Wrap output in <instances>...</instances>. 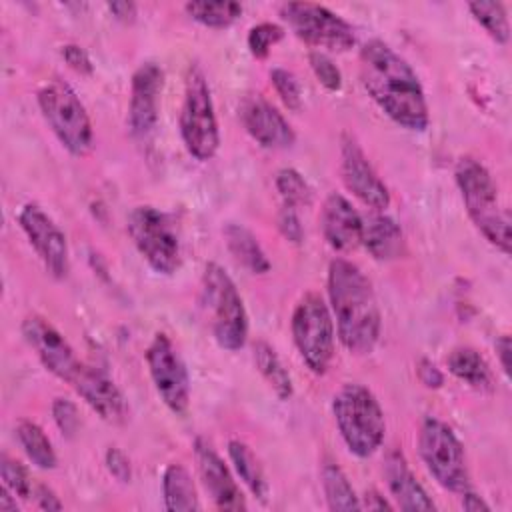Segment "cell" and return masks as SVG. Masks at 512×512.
I'll list each match as a JSON object with an SVG mask.
<instances>
[{
	"label": "cell",
	"mask_w": 512,
	"mask_h": 512,
	"mask_svg": "<svg viewBox=\"0 0 512 512\" xmlns=\"http://www.w3.org/2000/svg\"><path fill=\"white\" fill-rule=\"evenodd\" d=\"M360 80L368 96L398 126L422 132L430 116L412 66L386 42L370 40L360 50Z\"/></svg>",
	"instance_id": "6da1fadb"
},
{
	"label": "cell",
	"mask_w": 512,
	"mask_h": 512,
	"mask_svg": "<svg viewBox=\"0 0 512 512\" xmlns=\"http://www.w3.org/2000/svg\"><path fill=\"white\" fill-rule=\"evenodd\" d=\"M328 298L342 346L358 356L370 354L382 330L372 282L354 262L334 258L328 266Z\"/></svg>",
	"instance_id": "7a4b0ae2"
},
{
	"label": "cell",
	"mask_w": 512,
	"mask_h": 512,
	"mask_svg": "<svg viewBox=\"0 0 512 512\" xmlns=\"http://www.w3.org/2000/svg\"><path fill=\"white\" fill-rule=\"evenodd\" d=\"M454 178L472 224L502 254H510V214L500 204L488 168L480 160L464 156L456 162Z\"/></svg>",
	"instance_id": "3957f363"
},
{
	"label": "cell",
	"mask_w": 512,
	"mask_h": 512,
	"mask_svg": "<svg viewBox=\"0 0 512 512\" xmlns=\"http://www.w3.org/2000/svg\"><path fill=\"white\" fill-rule=\"evenodd\" d=\"M332 412L350 454L370 458L382 446L386 420L372 390L358 382L344 384L334 394Z\"/></svg>",
	"instance_id": "277c9868"
},
{
	"label": "cell",
	"mask_w": 512,
	"mask_h": 512,
	"mask_svg": "<svg viewBox=\"0 0 512 512\" xmlns=\"http://www.w3.org/2000/svg\"><path fill=\"white\" fill-rule=\"evenodd\" d=\"M202 302L210 312V326L220 348L236 352L248 338V314L242 296L228 272L208 262L202 274Z\"/></svg>",
	"instance_id": "5b68a950"
},
{
	"label": "cell",
	"mask_w": 512,
	"mask_h": 512,
	"mask_svg": "<svg viewBox=\"0 0 512 512\" xmlns=\"http://www.w3.org/2000/svg\"><path fill=\"white\" fill-rule=\"evenodd\" d=\"M180 136L196 160H210L220 146L218 120L204 70L190 64L184 82V102L180 110Z\"/></svg>",
	"instance_id": "8992f818"
},
{
	"label": "cell",
	"mask_w": 512,
	"mask_h": 512,
	"mask_svg": "<svg viewBox=\"0 0 512 512\" xmlns=\"http://www.w3.org/2000/svg\"><path fill=\"white\" fill-rule=\"evenodd\" d=\"M420 458L432 478L450 492L470 490V474L462 442L454 430L436 416H426L418 432Z\"/></svg>",
	"instance_id": "52a82bcc"
},
{
	"label": "cell",
	"mask_w": 512,
	"mask_h": 512,
	"mask_svg": "<svg viewBox=\"0 0 512 512\" xmlns=\"http://www.w3.org/2000/svg\"><path fill=\"white\" fill-rule=\"evenodd\" d=\"M38 106L60 140L72 156H84L92 148V124L88 112L76 92L60 80L46 84L38 92Z\"/></svg>",
	"instance_id": "ba28073f"
},
{
	"label": "cell",
	"mask_w": 512,
	"mask_h": 512,
	"mask_svg": "<svg viewBox=\"0 0 512 512\" xmlns=\"http://www.w3.org/2000/svg\"><path fill=\"white\" fill-rule=\"evenodd\" d=\"M300 358L314 374H324L334 356V320L320 294H304L290 320Z\"/></svg>",
	"instance_id": "9c48e42d"
},
{
	"label": "cell",
	"mask_w": 512,
	"mask_h": 512,
	"mask_svg": "<svg viewBox=\"0 0 512 512\" xmlns=\"http://www.w3.org/2000/svg\"><path fill=\"white\" fill-rule=\"evenodd\" d=\"M126 230L148 262L158 274H174L180 266V242L170 218L154 206H136L126 222Z\"/></svg>",
	"instance_id": "30bf717a"
},
{
	"label": "cell",
	"mask_w": 512,
	"mask_h": 512,
	"mask_svg": "<svg viewBox=\"0 0 512 512\" xmlns=\"http://www.w3.org/2000/svg\"><path fill=\"white\" fill-rule=\"evenodd\" d=\"M280 16L290 30L310 46L326 48L330 52H346L356 42L354 28L326 6L288 2L280 6Z\"/></svg>",
	"instance_id": "8fae6325"
},
{
	"label": "cell",
	"mask_w": 512,
	"mask_h": 512,
	"mask_svg": "<svg viewBox=\"0 0 512 512\" xmlns=\"http://www.w3.org/2000/svg\"><path fill=\"white\" fill-rule=\"evenodd\" d=\"M146 364L160 400L172 414L184 416L190 406V378L176 346L164 332H158L148 344Z\"/></svg>",
	"instance_id": "7c38bea8"
},
{
	"label": "cell",
	"mask_w": 512,
	"mask_h": 512,
	"mask_svg": "<svg viewBox=\"0 0 512 512\" xmlns=\"http://www.w3.org/2000/svg\"><path fill=\"white\" fill-rule=\"evenodd\" d=\"M18 224L34 246L44 268L54 278H64L70 268L68 242L58 224L34 202H28L18 212Z\"/></svg>",
	"instance_id": "4fadbf2b"
},
{
	"label": "cell",
	"mask_w": 512,
	"mask_h": 512,
	"mask_svg": "<svg viewBox=\"0 0 512 512\" xmlns=\"http://www.w3.org/2000/svg\"><path fill=\"white\" fill-rule=\"evenodd\" d=\"M22 336L48 372L66 382L74 378L82 362L74 356L68 340L46 318L38 314L26 316L22 322Z\"/></svg>",
	"instance_id": "5bb4252c"
},
{
	"label": "cell",
	"mask_w": 512,
	"mask_h": 512,
	"mask_svg": "<svg viewBox=\"0 0 512 512\" xmlns=\"http://www.w3.org/2000/svg\"><path fill=\"white\" fill-rule=\"evenodd\" d=\"M340 158V174L346 188L372 210L388 208L390 192L352 136L342 138Z\"/></svg>",
	"instance_id": "9a60e30c"
},
{
	"label": "cell",
	"mask_w": 512,
	"mask_h": 512,
	"mask_svg": "<svg viewBox=\"0 0 512 512\" xmlns=\"http://www.w3.org/2000/svg\"><path fill=\"white\" fill-rule=\"evenodd\" d=\"M70 386L78 396L108 424H124L128 420V402L120 388L102 370L80 364Z\"/></svg>",
	"instance_id": "2e32d148"
},
{
	"label": "cell",
	"mask_w": 512,
	"mask_h": 512,
	"mask_svg": "<svg viewBox=\"0 0 512 512\" xmlns=\"http://www.w3.org/2000/svg\"><path fill=\"white\" fill-rule=\"evenodd\" d=\"M162 84L164 74L156 62H144L136 68L132 76L128 106V128L134 136H146L154 130Z\"/></svg>",
	"instance_id": "e0dca14e"
},
{
	"label": "cell",
	"mask_w": 512,
	"mask_h": 512,
	"mask_svg": "<svg viewBox=\"0 0 512 512\" xmlns=\"http://www.w3.org/2000/svg\"><path fill=\"white\" fill-rule=\"evenodd\" d=\"M194 456H196L200 478L214 506L220 510H232V512L246 510L244 494L236 484L232 472L228 470L224 460L218 456V452L204 438L194 440Z\"/></svg>",
	"instance_id": "ac0fdd59"
},
{
	"label": "cell",
	"mask_w": 512,
	"mask_h": 512,
	"mask_svg": "<svg viewBox=\"0 0 512 512\" xmlns=\"http://www.w3.org/2000/svg\"><path fill=\"white\" fill-rule=\"evenodd\" d=\"M240 118L246 132L264 148H290L296 140L286 118L260 94H250L240 104Z\"/></svg>",
	"instance_id": "d6986e66"
},
{
	"label": "cell",
	"mask_w": 512,
	"mask_h": 512,
	"mask_svg": "<svg viewBox=\"0 0 512 512\" xmlns=\"http://www.w3.org/2000/svg\"><path fill=\"white\" fill-rule=\"evenodd\" d=\"M320 228L324 240L338 252H350L362 244L364 220L342 194L334 192L324 200Z\"/></svg>",
	"instance_id": "ffe728a7"
},
{
	"label": "cell",
	"mask_w": 512,
	"mask_h": 512,
	"mask_svg": "<svg viewBox=\"0 0 512 512\" xmlns=\"http://www.w3.org/2000/svg\"><path fill=\"white\" fill-rule=\"evenodd\" d=\"M384 478L392 498L396 500L398 508L408 512L420 510H434V502L426 494L424 486L412 474L404 454L400 450H390L384 460Z\"/></svg>",
	"instance_id": "44dd1931"
},
{
	"label": "cell",
	"mask_w": 512,
	"mask_h": 512,
	"mask_svg": "<svg viewBox=\"0 0 512 512\" xmlns=\"http://www.w3.org/2000/svg\"><path fill=\"white\" fill-rule=\"evenodd\" d=\"M362 244L376 260H394L404 254L402 228L386 214H374L364 220Z\"/></svg>",
	"instance_id": "7402d4cb"
},
{
	"label": "cell",
	"mask_w": 512,
	"mask_h": 512,
	"mask_svg": "<svg viewBox=\"0 0 512 512\" xmlns=\"http://www.w3.org/2000/svg\"><path fill=\"white\" fill-rule=\"evenodd\" d=\"M446 366L452 376H456L460 382L468 384L470 388L490 392L494 388V378L488 362L484 356L470 348V346H458L446 356Z\"/></svg>",
	"instance_id": "603a6c76"
},
{
	"label": "cell",
	"mask_w": 512,
	"mask_h": 512,
	"mask_svg": "<svg viewBox=\"0 0 512 512\" xmlns=\"http://www.w3.org/2000/svg\"><path fill=\"white\" fill-rule=\"evenodd\" d=\"M162 496H164V506L170 512L200 510V500H198V492L192 482V476L178 462L168 464L162 474Z\"/></svg>",
	"instance_id": "cb8c5ba5"
},
{
	"label": "cell",
	"mask_w": 512,
	"mask_h": 512,
	"mask_svg": "<svg viewBox=\"0 0 512 512\" xmlns=\"http://www.w3.org/2000/svg\"><path fill=\"white\" fill-rule=\"evenodd\" d=\"M224 238L230 254L252 274H266L270 270V260L266 258L256 236L242 224L230 222L224 228Z\"/></svg>",
	"instance_id": "d4e9b609"
},
{
	"label": "cell",
	"mask_w": 512,
	"mask_h": 512,
	"mask_svg": "<svg viewBox=\"0 0 512 512\" xmlns=\"http://www.w3.org/2000/svg\"><path fill=\"white\" fill-rule=\"evenodd\" d=\"M228 456L230 462L238 474V478L244 482V486L260 500L266 502V496L270 492L268 480L264 476V470L254 456V452L240 440H230L228 442Z\"/></svg>",
	"instance_id": "484cf974"
},
{
	"label": "cell",
	"mask_w": 512,
	"mask_h": 512,
	"mask_svg": "<svg viewBox=\"0 0 512 512\" xmlns=\"http://www.w3.org/2000/svg\"><path fill=\"white\" fill-rule=\"evenodd\" d=\"M320 478H322V488H324V496H326V502H328L330 510L350 512V510H360L362 508L348 476L344 474V470L336 462L326 460L322 464Z\"/></svg>",
	"instance_id": "4316f807"
},
{
	"label": "cell",
	"mask_w": 512,
	"mask_h": 512,
	"mask_svg": "<svg viewBox=\"0 0 512 512\" xmlns=\"http://www.w3.org/2000/svg\"><path fill=\"white\" fill-rule=\"evenodd\" d=\"M254 364L258 368V372L262 374V378L268 382V386L276 392V396L280 400H288L292 396V392H294L292 376L284 368L280 356L276 354V350L268 342L258 340L254 344Z\"/></svg>",
	"instance_id": "83f0119b"
},
{
	"label": "cell",
	"mask_w": 512,
	"mask_h": 512,
	"mask_svg": "<svg viewBox=\"0 0 512 512\" xmlns=\"http://www.w3.org/2000/svg\"><path fill=\"white\" fill-rule=\"evenodd\" d=\"M16 436L18 442L22 446V450L26 452L28 460L42 468V470H52L58 464L56 452L52 448V442L48 440V436L44 434V430L32 422V420H22L16 428Z\"/></svg>",
	"instance_id": "f1b7e54d"
},
{
	"label": "cell",
	"mask_w": 512,
	"mask_h": 512,
	"mask_svg": "<svg viewBox=\"0 0 512 512\" xmlns=\"http://www.w3.org/2000/svg\"><path fill=\"white\" fill-rule=\"evenodd\" d=\"M184 10L192 20H196L202 26H208V28H228L242 14V6L238 2H232V0L186 2Z\"/></svg>",
	"instance_id": "f546056e"
},
{
	"label": "cell",
	"mask_w": 512,
	"mask_h": 512,
	"mask_svg": "<svg viewBox=\"0 0 512 512\" xmlns=\"http://www.w3.org/2000/svg\"><path fill=\"white\" fill-rule=\"evenodd\" d=\"M468 10L472 12L474 20L488 32L492 40L498 44H506L510 38V26L506 8L500 2H470Z\"/></svg>",
	"instance_id": "4dcf8cb0"
},
{
	"label": "cell",
	"mask_w": 512,
	"mask_h": 512,
	"mask_svg": "<svg viewBox=\"0 0 512 512\" xmlns=\"http://www.w3.org/2000/svg\"><path fill=\"white\" fill-rule=\"evenodd\" d=\"M274 184H276V190H278L284 206L294 208V210H298L302 206H310L312 188L308 186V182L304 180V176L298 170H294V168L278 170Z\"/></svg>",
	"instance_id": "1f68e13d"
},
{
	"label": "cell",
	"mask_w": 512,
	"mask_h": 512,
	"mask_svg": "<svg viewBox=\"0 0 512 512\" xmlns=\"http://www.w3.org/2000/svg\"><path fill=\"white\" fill-rule=\"evenodd\" d=\"M0 476H2V484L14 496H18L22 500L34 496V486H32V480L28 476V470L18 460L2 454L0 456Z\"/></svg>",
	"instance_id": "d6a6232c"
},
{
	"label": "cell",
	"mask_w": 512,
	"mask_h": 512,
	"mask_svg": "<svg viewBox=\"0 0 512 512\" xmlns=\"http://www.w3.org/2000/svg\"><path fill=\"white\" fill-rule=\"evenodd\" d=\"M284 38V28L274 22H260L250 28L248 32V50L254 58H266L274 44H278Z\"/></svg>",
	"instance_id": "836d02e7"
},
{
	"label": "cell",
	"mask_w": 512,
	"mask_h": 512,
	"mask_svg": "<svg viewBox=\"0 0 512 512\" xmlns=\"http://www.w3.org/2000/svg\"><path fill=\"white\" fill-rule=\"evenodd\" d=\"M270 80H272V86H274L276 94L284 102V106L288 110H300V106H302V88H300V82L294 76V72H290L286 68H274L270 72Z\"/></svg>",
	"instance_id": "e575fe53"
},
{
	"label": "cell",
	"mask_w": 512,
	"mask_h": 512,
	"mask_svg": "<svg viewBox=\"0 0 512 512\" xmlns=\"http://www.w3.org/2000/svg\"><path fill=\"white\" fill-rule=\"evenodd\" d=\"M308 62H310V68L314 72V76L318 78V82L330 90V92H336L342 88V74L338 70V66L332 62V58L320 50H312L308 54Z\"/></svg>",
	"instance_id": "d590c367"
},
{
	"label": "cell",
	"mask_w": 512,
	"mask_h": 512,
	"mask_svg": "<svg viewBox=\"0 0 512 512\" xmlns=\"http://www.w3.org/2000/svg\"><path fill=\"white\" fill-rule=\"evenodd\" d=\"M52 418L58 426V430L66 436V438H74L78 428H80V416H78V408L72 400L68 398H56L52 402Z\"/></svg>",
	"instance_id": "8d00e7d4"
},
{
	"label": "cell",
	"mask_w": 512,
	"mask_h": 512,
	"mask_svg": "<svg viewBox=\"0 0 512 512\" xmlns=\"http://www.w3.org/2000/svg\"><path fill=\"white\" fill-rule=\"evenodd\" d=\"M104 462H106L108 472H110L118 482H124V484L130 482V478H132V466H130L128 456H126L120 448H116V446L108 448V450H106V456H104Z\"/></svg>",
	"instance_id": "74e56055"
},
{
	"label": "cell",
	"mask_w": 512,
	"mask_h": 512,
	"mask_svg": "<svg viewBox=\"0 0 512 512\" xmlns=\"http://www.w3.org/2000/svg\"><path fill=\"white\" fill-rule=\"evenodd\" d=\"M278 228L284 234V238L294 244H300L304 238V230H302L298 212L294 208L282 206V210L278 212Z\"/></svg>",
	"instance_id": "f35d334b"
},
{
	"label": "cell",
	"mask_w": 512,
	"mask_h": 512,
	"mask_svg": "<svg viewBox=\"0 0 512 512\" xmlns=\"http://www.w3.org/2000/svg\"><path fill=\"white\" fill-rule=\"evenodd\" d=\"M62 58H64L66 64H68L74 72H78V74L88 76V74H92V70H94L88 52H86L82 46H78V44H66V46H62Z\"/></svg>",
	"instance_id": "ab89813d"
},
{
	"label": "cell",
	"mask_w": 512,
	"mask_h": 512,
	"mask_svg": "<svg viewBox=\"0 0 512 512\" xmlns=\"http://www.w3.org/2000/svg\"><path fill=\"white\" fill-rule=\"evenodd\" d=\"M418 378H420V382H422L424 386H428V388H440L442 382H444V376H442V372L438 370V366H436L434 362L426 360V358H422V360L418 362Z\"/></svg>",
	"instance_id": "60d3db41"
},
{
	"label": "cell",
	"mask_w": 512,
	"mask_h": 512,
	"mask_svg": "<svg viewBox=\"0 0 512 512\" xmlns=\"http://www.w3.org/2000/svg\"><path fill=\"white\" fill-rule=\"evenodd\" d=\"M34 496H36V504H38V508H42V510H62V502L58 500V496L48 488V486H44V484H40V486H36L34 488Z\"/></svg>",
	"instance_id": "b9f144b4"
},
{
	"label": "cell",
	"mask_w": 512,
	"mask_h": 512,
	"mask_svg": "<svg viewBox=\"0 0 512 512\" xmlns=\"http://www.w3.org/2000/svg\"><path fill=\"white\" fill-rule=\"evenodd\" d=\"M108 10L110 14L120 20V22H132L136 16V4L134 2H108Z\"/></svg>",
	"instance_id": "7bdbcfd3"
},
{
	"label": "cell",
	"mask_w": 512,
	"mask_h": 512,
	"mask_svg": "<svg viewBox=\"0 0 512 512\" xmlns=\"http://www.w3.org/2000/svg\"><path fill=\"white\" fill-rule=\"evenodd\" d=\"M496 354H498V360H500V366H502V372L506 376H510V338L506 334H502L496 344Z\"/></svg>",
	"instance_id": "ee69618b"
},
{
	"label": "cell",
	"mask_w": 512,
	"mask_h": 512,
	"mask_svg": "<svg viewBox=\"0 0 512 512\" xmlns=\"http://www.w3.org/2000/svg\"><path fill=\"white\" fill-rule=\"evenodd\" d=\"M462 508L468 512H478V510H490V506L472 490L462 492Z\"/></svg>",
	"instance_id": "f6af8a7d"
},
{
	"label": "cell",
	"mask_w": 512,
	"mask_h": 512,
	"mask_svg": "<svg viewBox=\"0 0 512 512\" xmlns=\"http://www.w3.org/2000/svg\"><path fill=\"white\" fill-rule=\"evenodd\" d=\"M362 508H368V510H392V504L384 496H380L376 490H370V492H366V500H364Z\"/></svg>",
	"instance_id": "bcb514c9"
},
{
	"label": "cell",
	"mask_w": 512,
	"mask_h": 512,
	"mask_svg": "<svg viewBox=\"0 0 512 512\" xmlns=\"http://www.w3.org/2000/svg\"><path fill=\"white\" fill-rule=\"evenodd\" d=\"M0 512H18L16 496L6 486H2L0 490Z\"/></svg>",
	"instance_id": "7dc6e473"
}]
</instances>
